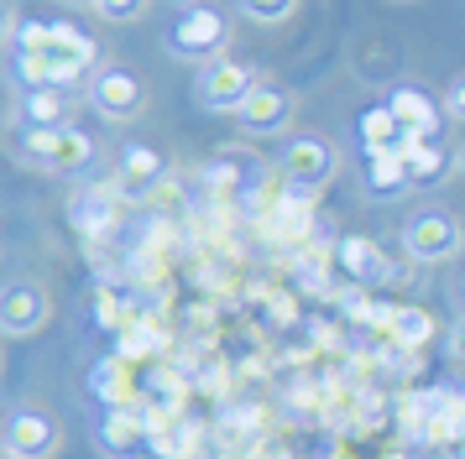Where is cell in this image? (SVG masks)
Returning a JSON list of instances; mask_svg holds the SVG:
<instances>
[{
  "label": "cell",
  "mask_w": 465,
  "mask_h": 459,
  "mask_svg": "<svg viewBox=\"0 0 465 459\" xmlns=\"http://www.w3.org/2000/svg\"><path fill=\"white\" fill-rule=\"evenodd\" d=\"M11 58H16L22 89H68L100 63V42L79 32L74 21H26Z\"/></svg>",
  "instance_id": "1"
},
{
  "label": "cell",
  "mask_w": 465,
  "mask_h": 459,
  "mask_svg": "<svg viewBox=\"0 0 465 459\" xmlns=\"http://www.w3.org/2000/svg\"><path fill=\"white\" fill-rule=\"evenodd\" d=\"M16 157L26 167H37V172H84L94 162V142H89L84 131H74V125H58V131H26L16 125Z\"/></svg>",
  "instance_id": "2"
},
{
  "label": "cell",
  "mask_w": 465,
  "mask_h": 459,
  "mask_svg": "<svg viewBox=\"0 0 465 459\" xmlns=\"http://www.w3.org/2000/svg\"><path fill=\"white\" fill-rule=\"evenodd\" d=\"M256 89H262V79H256L252 63L241 58H214L199 68V79H193V104L199 110H210V115H241V104L252 100Z\"/></svg>",
  "instance_id": "3"
},
{
  "label": "cell",
  "mask_w": 465,
  "mask_h": 459,
  "mask_svg": "<svg viewBox=\"0 0 465 459\" xmlns=\"http://www.w3.org/2000/svg\"><path fill=\"white\" fill-rule=\"evenodd\" d=\"M225 47H231V21L220 16L214 5H193V11H178L168 26V53L183 63H214L225 58Z\"/></svg>",
  "instance_id": "4"
},
{
  "label": "cell",
  "mask_w": 465,
  "mask_h": 459,
  "mask_svg": "<svg viewBox=\"0 0 465 459\" xmlns=\"http://www.w3.org/2000/svg\"><path fill=\"white\" fill-rule=\"evenodd\" d=\"M0 449L5 459H53L64 449V423L47 407H11L0 428Z\"/></svg>",
  "instance_id": "5"
},
{
  "label": "cell",
  "mask_w": 465,
  "mask_h": 459,
  "mask_svg": "<svg viewBox=\"0 0 465 459\" xmlns=\"http://www.w3.org/2000/svg\"><path fill=\"white\" fill-rule=\"evenodd\" d=\"M53 324V298H47L43 282L32 277H11L5 292H0V334L5 339H32Z\"/></svg>",
  "instance_id": "6"
},
{
  "label": "cell",
  "mask_w": 465,
  "mask_h": 459,
  "mask_svg": "<svg viewBox=\"0 0 465 459\" xmlns=\"http://www.w3.org/2000/svg\"><path fill=\"white\" fill-rule=\"evenodd\" d=\"M84 100H89L94 115L126 125V121H136V115L147 110V83L136 79L131 68H100V73L84 83Z\"/></svg>",
  "instance_id": "7"
},
{
  "label": "cell",
  "mask_w": 465,
  "mask_h": 459,
  "mask_svg": "<svg viewBox=\"0 0 465 459\" xmlns=\"http://www.w3.org/2000/svg\"><path fill=\"white\" fill-rule=\"evenodd\" d=\"M460 220L455 214H444V209H429V214H413L408 225H402V256L408 261H423V267H434V261H450L455 250H460Z\"/></svg>",
  "instance_id": "8"
},
{
  "label": "cell",
  "mask_w": 465,
  "mask_h": 459,
  "mask_svg": "<svg viewBox=\"0 0 465 459\" xmlns=\"http://www.w3.org/2000/svg\"><path fill=\"white\" fill-rule=\"evenodd\" d=\"M157 428H163V423H152L136 402H131V407H105L100 428H94V444H100L110 459H131V454H142V444H152Z\"/></svg>",
  "instance_id": "9"
},
{
  "label": "cell",
  "mask_w": 465,
  "mask_h": 459,
  "mask_svg": "<svg viewBox=\"0 0 465 459\" xmlns=\"http://www.w3.org/2000/svg\"><path fill=\"white\" fill-rule=\"evenodd\" d=\"M282 172L293 178V188L314 193V188H324L335 178V146L324 136H298V142L282 146Z\"/></svg>",
  "instance_id": "10"
},
{
  "label": "cell",
  "mask_w": 465,
  "mask_h": 459,
  "mask_svg": "<svg viewBox=\"0 0 465 459\" xmlns=\"http://www.w3.org/2000/svg\"><path fill=\"white\" fill-rule=\"evenodd\" d=\"M235 121L246 125L252 136H277L282 125L293 121V94H288L282 83H262L252 100L241 104V115H235Z\"/></svg>",
  "instance_id": "11"
},
{
  "label": "cell",
  "mask_w": 465,
  "mask_h": 459,
  "mask_svg": "<svg viewBox=\"0 0 465 459\" xmlns=\"http://www.w3.org/2000/svg\"><path fill=\"white\" fill-rule=\"evenodd\" d=\"M408 178L413 188H440L450 172H455V146L444 142V136H413L408 142Z\"/></svg>",
  "instance_id": "12"
},
{
  "label": "cell",
  "mask_w": 465,
  "mask_h": 459,
  "mask_svg": "<svg viewBox=\"0 0 465 459\" xmlns=\"http://www.w3.org/2000/svg\"><path fill=\"white\" fill-rule=\"evenodd\" d=\"M356 131H361V151L366 157H387V151H408V125L392 115V104H371V110H361V121H356Z\"/></svg>",
  "instance_id": "13"
},
{
  "label": "cell",
  "mask_w": 465,
  "mask_h": 459,
  "mask_svg": "<svg viewBox=\"0 0 465 459\" xmlns=\"http://www.w3.org/2000/svg\"><path fill=\"white\" fill-rule=\"evenodd\" d=\"M392 115H398L402 125H408V136H440L444 125V104H434L429 94H423L419 83H398L392 89Z\"/></svg>",
  "instance_id": "14"
},
{
  "label": "cell",
  "mask_w": 465,
  "mask_h": 459,
  "mask_svg": "<svg viewBox=\"0 0 465 459\" xmlns=\"http://www.w3.org/2000/svg\"><path fill=\"white\" fill-rule=\"evenodd\" d=\"M68 110H74V100L64 89H22L16 125H26V131H58V125H68Z\"/></svg>",
  "instance_id": "15"
},
{
  "label": "cell",
  "mask_w": 465,
  "mask_h": 459,
  "mask_svg": "<svg viewBox=\"0 0 465 459\" xmlns=\"http://www.w3.org/2000/svg\"><path fill=\"white\" fill-rule=\"evenodd\" d=\"M89 392L100 396L105 407H131V402H136V381H131V360L126 355H105V360H94V371H89Z\"/></svg>",
  "instance_id": "16"
},
{
  "label": "cell",
  "mask_w": 465,
  "mask_h": 459,
  "mask_svg": "<svg viewBox=\"0 0 465 459\" xmlns=\"http://www.w3.org/2000/svg\"><path fill=\"white\" fill-rule=\"evenodd\" d=\"M183 376L178 371H152L142 386H136V407L152 417V423H163V417H178V407H183Z\"/></svg>",
  "instance_id": "17"
},
{
  "label": "cell",
  "mask_w": 465,
  "mask_h": 459,
  "mask_svg": "<svg viewBox=\"0 0 465 459\" xmlns=\"http://www.w3.org/2000/svg\"><path fill=\"white\" fill-rule=\"evenodd\" d=\"M366 188L377 193V199H398L413 188L408 178V157L402 151H387V157H366Z\"/></svg>",
  "instance_id": "18"
},
{
  "label": "cell",
  "mask_w": 465,
  "mask_h": 459,
  "mask_svg": "<svg viewBox=\"0 0 465 459\" xmlns=\"http://www.w3.org/2000/svg\"><path fill=\"white\" fill-rule=\"evenodd\" d=\"M335 261H340V271L356 277V282L381 277V250H377V240H366V235H345L335 246Z\"/></svg>",
  "instance_id": "19"
},
{
  "label": "cell",
  "mask_w": 465,
  "mask_h": 459,
  "mask_svg": "<svg viewBox=\"0 0 465 459\" xmlns=\"http://www.w3.org/2000/svg\"><path fill=\"white\" fill-rule=\"evenodd\" d=\"M387 339H398L402 350H423L434 339V318L423 308H408V303H392V318H387Z\"/></svg>",
  "instance_id": "20"
},
{
  "label": "cell",
  "mask_w": 465,
  "mask_h": 459,
  "mask_svg": "<svg viewBox=\"0 0 465 459\" xmlns=\"http://www.w3.org/2000/svg\"><path fill=\"white\" fill-rule=\"evenodd\" d=\"M121 183H131V188H147V183H157L163 178V157L152 151V146H126V157H121Z\"/></svg>",
  "instance_id": "21"
},
{
  "label": "cell",
  "mask_w": 465,
  "mask_h": 459,
  "mask_svg": "<svg viewBox=\"0 0 465 459\" xmlns=\"http://www.w3.org/2000/svg\"><path fill=\"white\" fill-rule=\"evenodd\" d=\"M157 5V0H89V11L100 21H110V26H126V21H142Z\"/></svg>",
  "instance_id": "22"
},
{
  "label": "cell",
  "mask_w": 465,
  "mask_h": 459,
  "mask_svg": "<svg viewBox=\"0 0 465 459\" xmlns=\"http://www.w3.org/2000/svg\"><path fill=\"white\" fill-rule=\"evenodd\" d=\"M298 0H241V16L256 21V26H282V21H293Z\"/></svg>",
  "instance_id": "23"
},
{
  "label": "cell",
  "mask_w": 465,
  "mask_h": 459,
  "mask_svg": "<svg viewBox=\"0 0 465 459\" xmlns=\"http://www.w3.org/2000/svg\"><path fill=\"white\" fill-rule=\"evenodd\" d=\"M152 350H157V329L152 324H121V350L115 355L136 360V355H152Z\"/></svg>",
  "instance_id": "24"
},
{
  "label": "cell",
  "mask_w": 465,
  "mask_h": 459,
  "mask_svg": "<svg viewBox=\"0 0 465 459\" xmlns=\"http://www.w3.org/2000/svg\"><path fill=\"white\" fill-rule=\"evenodd\" d=\"M440 104H444V115H450V121H465V68L444 83V100Z\"/></svg>",
  "instance_id": "25"
},
{
  "label": "cell",
  "mask_w": 465,
  "mask_h": 459,
  "mask_svg": "<svg viewBox=\"0 0 465 459\" xmlns=\"http://www.w3.org/2000/svg\"><path fill=\"white\" fill-rule=\"evenodd\" d=\"M444 350H450V360H455V366H465V313L450 324V334H444Z\"/></svg>",
  "instance_id": "26"
},
{
  "label": "cell",
  "mask_w": 465,
  "mask_h": 459,
  "mask_svg": "<svg viewBox=\"0 0 465 459\" xmlns=\"http://www.w3.org/2000/svg\"><path fill=\"white\" fill-rule=\"evenodd\" d=\"M173 11H193V5H204V0H168Z\"/></svg>",
  "instance_id": "27"
},
{
  "label": "cell",
  "mask_w": 465,
  "mask_h": 459,
  "mask_svg": "<svg viewBox=\"0 0 465 459\" xmlns=\"http://www.w3.org/2000/svg\"><path fill=\"white\" fill-rule=\"evenodd\" d=\"M455 172H460V178H465V142L455 146Z\"/></svg>",
  "instance_id": "28"
},
{
  "label": "cell",
  "mask_w": 465,
  "mask_h": 459,
  "mask_svg": "<svg viewBox=\"0 0 465 459\" xmlns=\"http://www.w3.org/2000/svg\"><path fill=\"white\" fill-rule=\"evenodd\" d=\"M392 5H413V0H392Z\"/></svg>",
  "instance_id": "29"
},
{
  "label": "cell",
  "mask_w": 465,
  "mask_h": 459,
  "mask_svg": "<svg viewBox=\"0 0 465 459\" xmlns=\"http://www.w3.org/2000/svg\"><path fill=\"white\" fill-rule=\"evenodd\" d=\"M79 5H84V0H79Z\"/></svg>",
  "instance_id": "30"
}]
</instances>
